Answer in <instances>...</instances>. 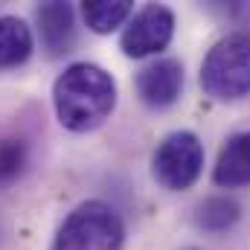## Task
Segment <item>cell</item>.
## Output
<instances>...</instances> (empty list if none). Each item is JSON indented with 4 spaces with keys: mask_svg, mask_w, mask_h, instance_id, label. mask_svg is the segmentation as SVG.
Listing matches in <instances>:
<instances>
[{
    "mask_svg": "<svg viewBox=\"0 0 250 250\" xmlns=\"http://www.w3.org/2000/svg\"><path fill=\"white\" fill-rule=\"evenodd\" d=\"M117 79L93 62H73L53 82V111L62 128L90 134L111 120L117 108Z\"/></svg>",
    "mask_w": 250,
    "mask_h": 250,
    "instance_id": "cell-1",
    "label": "cell"
},
{
    "mask_svg": "<svg viewBox=\"0 0 250 250\" xmlns=\"http://www.w3.org/2000/svg\"><path fill=\"white\" fill-rule=\"evenodd\" d=\"M125 221L105 201H82L56 230L50 250H123Z\"/></svg>",
    "mask_w": 250,
    "mask_h": 250,
    "instance_id": "cell-2",
    "label": "cell"
},
{
    "mask_svg": "<svg viewBox=\"0 0 250 250\" xmlns=\"http://www.w3.org/2000/svg\"><path fill=\"white\" fill-rule=\"evenodd\" d=\"M198 82L215 102L250 96V32H230L215 41L204 56Z\"/></svg>",
    "mask_w": 250,
    "mask_h": 250,
    "instance_id": "cell-3",
    "label": "cell"
},
{
    "mask_svg": "<svg viewBox=\"0 0 250 250\" xmlns=\"http://www.w3.org/2000/svg\"><path fill=\"white\" fill-rule=\"evenodd\" d=\"M204 172V143L195 131L166 134L151 154V178L166 192H187Z\"/></svg>",
    "mask_w": 250,
    "mask_h": 250,
    "instance_id": "cell-4",
    "label": "cell"
},
{
    "mask_svg": "<svg viewBox=\"0 0 250 250\" xmlns=\"http://www.w3.org/2000/svg\"><path fill=\"white\" fill-rule=\"evenodd\" d=\"M175 38V12L163 3H146L131 15L120 32V50L128 59H148L163 53Z\"/></svg>",
    "mask_w": 250,
    "mask_h": 250,
    "instance_id": "cell-5",
    "label": "cell"
},
{
    "mask_svg": "<svg viewBox=\"0 0 250 250\" xmlns=\"http://www.w3.org/2000/svg\"><path fill=\"white\" fill-rule=\"evenodd\" d=\"M137 96L143 105L160 111L169 108L181 99L184 90V64L178 59H157V62L146 64L137 73Z\"/></svg>",
    "mask_w": 250,
    "mask_h": 250,
    "instance_id": "cell-6",
    "label": "cell"
},
{
    "mask_svg": "<svg viewBox=\"0 0 250 250\" xmlns=\"http://www.w3.org/2000/svg\"><path fill=\"white\" fill-rule=\"evenodd\" d=\"M38 21V35H41V50L50 59H62L76 44V9L62 0L41 3L35 12Z\"/></svg>",
    "mask_w": 250,
    "mask_h": 250,
    "instance_id": "cell-7",
    "label": "cell"
},
{
    "mask_svg": "<svg viewBox=\"0 0 250 250\" xmlns=\"http://www.w3.org/2000/svg\"><path fill=\"white\" fill-rule=\"evenodd\" d=\"M212 184L221 189H242L250 187V131L233 134L212 166Z\"/></svg>",
    "mask_w": 250,
    "mask_h": 250,
    "instance_id": "cell-8",
    "label": "cell"
},
{
    "mask_svg": "<svg viewBox=\"0 0 250 250\" xmlns=\"http://www.w3.org/2000/svg\"><path fill=\"white\" fill-rule=\"evenodd\" d=\"M35 35L18 15H0V73L18 70L32 59Z\"/></svg>",
    "mask_w": 250,
    "mask_h": 250,
    "instance_id": "cell-9",
    "label": "cell"
},
{
    "mask_svg": "<svg viewBox=\"0 0 250 250\" xmlns=\"http://www.w3.org/2000/svg\"><path fill=\"white\" fill-rule=\"evenodd\" d=\"M131 15H134L131 0H84L82 3L84 26L96 35H111L117 29H125Z\"/></svg>",
    "mask_w": 250,
    "mask_h": 250,
    "instance_id": "cell-10",
    "label": "cell"
},
{
    "mask_svg": "<svg viewBox=\"0 0 250 250\" xmlns=\"http://www.w3.org/2000/svg\"><path fill=\"white\" fill-rule=\"evenodd\" d=\"M242 218V207L230 195H209L195 209V224L207 233H227Z\"/></svg>",
    "mask_w": 250,
    "mask_h": 250,
    "instance_id": "cell-11",
    "label": "cell"
},
{
    "mask_svg": "<svg viewBox=\"0 0 250 250\" xmlns=\"http://www.w3.org/2000/svg\"><path fill=\"white\" fill-rule=\"evenodd\" d=\"M26 143L18 137L0 140V189L12 187L26 169Z\"/></svg>",
    "mask_w": 250,
    "mask_h": 250,
    "instance_id": "cell-12",
    "label": "cell"
}]
</instances>
